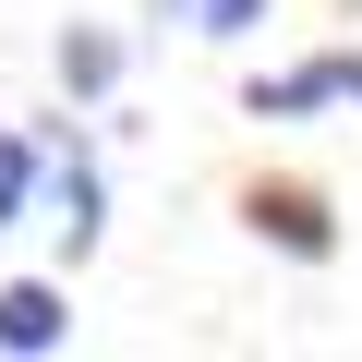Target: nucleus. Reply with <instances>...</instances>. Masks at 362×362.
<instances>
[{
    "instance_id": "obj_6",
    "label": "nucleus",
    "mask_w": 362,
    "mask_h": 362,
    "mask_svg": "<svg viewBox=\"0 0 362 362\" xmlns=\"http://www.w3.org/2000/svg\"><path fill=\"white\" fill-rule=\"evenodd\" d=\"M37 169H49L37 133H0V230H25V218H37Z\"/></svg>"
},
{
    "instance_id": "obj_5",
    "label": "nucleus",
    "mask_w": 362,
    "mask_h": 362,
    "mask_svg": "<svg viewBox=\"0 0 362 362\" xmlns=\"http://www.w3.org/2000/svg\"><path fill=\"white\" fill-rule=\"evenodd\" d=\"M314 109H338V61H290L242 85V121H314Z\"/></svg>"
},
{
    "instance_id": "obj_8",
    "label": "nucleus",
    "mask_w": 362,
    "mask_h": 362,
    "mask_svg": "<svg viewBox=\"0 0 362 362\" xmlns=\"http://www.w3.org/2000/svg\"><path fill=\"white\" fill-rule=\"evenodd\" d=\"M326 61H338V97L362 109V49H326Z\"/></svg>"
},
{
    "instance_id": "obj_7",
    "label": "nucleus",
    "mask_w": 362,
    "mask_h": 362,
    "mask_svg": "<svg viewBox=\"0 0 362 362\" xmlns=\"http://www.w3.org/2000/svg\"><path fill=\"white\" fill-rule=\"evenodd\" d=\"M169 25H194V37H266V0H169Z\"/></svg>"
},
{
    "instance_id": "obj_3",
    "label": "nucleus",
    "mask_w": 362,
    "mask_h": 362,
    "mask_svg": "<svg viewBox=\"0 0 362 362\" xmlns=\"http://www.w3.org/2000/svg\"><path fill=\"white\" fill-rule=\"evenodd\" d=\"M0 350L13 362L73 350V278H0Z\"/></svg>"
},
{
    "instance_id": "obj_1",
    "label": "nucleus",
    "mask_w": 362,
    "mask_h": 362,
    "mask_svg": "<svg viewBox=\"0 0 362 362\" xmlns=\"http://www.w3.org/2000/svg\"><path fill=\"white\" fill-rule=\"evenodd\" d=\"M49 145V169H37V218L61 230V278L109 242V181H97V145H85V121H49L37 133Z\"/></svg>"
},
{
    "instance_id": "obj_4",
    "label": "nucleus",
    "mask_w": 362,
    "mask_h": 362,
    "mask_svg": "<svg viewBox=\"0 0 362 362\" xmlns=\"http://www.w3.org/2000/svg\"><path fill=\"white\" fill-rule=\"evenodd\" d=\"M49 73H61V97H73V109H109V97H121V73H133V49H121L109 25H61V37H49Z\"/></svg>"
},
{
    "instance_id": "obj_2",
    "label": "nucleus",
    "mask_w": 362,
    "mask_h": 362,
    "mask_svg": "<svg viewBox=\"0 0 362 362\" xmlns=\"http://www.w3.org/2000/svg\"><path fill=\"white\" fill-rule=\"evenodd\" d=\"M242 230L278 242L290 266H338V206L314 194V181H254V194H242Z\"/></svg>"
}]
</instances>
